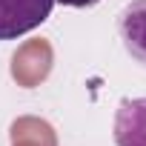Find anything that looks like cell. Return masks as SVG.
<instances>
[{
  "label": "cell",
  "mask_w": 146,
  "mask_h": 146,
  "mask_svg": "<svg viewBox=\"0 0 146 146\" xmlns=\"http://www.w3.org/2000/svg\"><path fill=\"white\" fill-rule=\"evenodd\" d=\"M9 137L12 146H57V132L52 129V123L32 115L17 117L9 129Z\"/></svg>",
  "instance_id": "cell-5"
},
{
  "label": "cell",
  "mask_w": 146,
  "mask_h": 146,
  "mask_svg": "<svg viewBox=\"0 0 146 146\" xmlns=\"http://www.w3.org/2000/svg\"><path fill=\"white\" fill-rule=\"evenodd\" d=\"M117 29L126 52L146 66V0H132L117 17Z\"/></svg>",
  "instance_id": "cell-4"
},
{
  "label": "cell",
  "mask_w": 146,
  "mask_h": 146,
  "mask_svg": "<svg viewBox=\"0 0 146 146\" xmlns=\"http://www.w3.org/2000/svg\"><path fill=\"white\" fill-rule=\"evenodd\" d=\"M115 143L146 146V98H126L115 112Z\"/></svg>",
  "instance_id": "cell-3"
},
{
  "label": "cell",
  "mask_w": 146,
  "mask_h": 146,
  "mask_svg": "<svg viewBox=\"0 0 146 146\" xmlns=\"http://www.w3.org/2000/svg\"><path fill=\"white\" fill-rule=\"evenodd\" d=\"M52 66H54L52 43L43 40V37L26 40L12 54V80L23 89H35L52 75Z\"/></svg>",
  "instance_id": "cell-1"
},
{
  "label": "cell",
  "mask_w": 146,
  "mask_h": 146,
  "mask_svg": "<svg viewBox=\"0 0 146 146\" xmlns=\"http://www.w3.org/2000/svg\"><path fill=\"white\" fill-rule=\"evenodd\" d=\"M54 0H0V40H15L52 15Z\"/></svg>",
  "instance_id": "cell-2"
},
{
  "label": "cell",
  "mask_w": 146,
  "mask_h": 146,
  "mask_svg": "<svg viewBox=\"0 0 146 146\" xmlns=\"http://www.w3.org/2000/svg\"><path fill=\"white\" fill-rule=\"evenodd\" d=\"M54 3H63V6H72V9H86V6L100 3V0H54Z\"/></svg>",
  "instance_id": "cell-6"
}]
</instances>
